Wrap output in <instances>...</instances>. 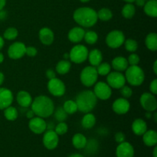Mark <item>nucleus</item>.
Masks as SVG:
<instances>
[{"instance_id":"obj_1","label":"nucleus","mask_w":157,"mask_h":157,"mask_svg":"<svg viewBox=\"0 0 157 157\" xmlns=\"http://www.w3.org/2000/svg\"><path fill=\"white\" fill-rule=\"evenodd\" d=\"M32 110L35 115L41 118H47L52 116L55 110L53 101L45 95H39L32 101L31 104Z\"/></svg>"},{"instance_id":"obj_2","label":"nucleus","mask_w":157,"mask_h":157,"mask_svg":"<svg viewBox=\"0 0 157 157\" xmlns=\"http://www.w3.org/2000/svg\"><path fill=\"white\" fill-rule=\"evenodd\" d=\"M73 18L82 28L93 27L98 22V15L94 9L90 7H80L74 12Z\"/></svg>"},{"instance_id":"obj_3","label":"nucleus","mask_w":157,"mask_h":157,"mask_svg":"<svg viewBox=\"0 0 157 157\" xmlns=\"http://www.w3.org/2000/svg\"><path fill=\"white\" fill-rule=\"evenodd\" d=\"M75 102L78 106V110L86 113L91 112L94 109L98 103V98L93 90H85L77 95Z\"/></svg>"},{"instance_id":"obj_4","label":"nucleus","mask_w":157,"mask_h":157,"mask_svg":"<svg viewBox=\"0 0 157 157\" xmlns=\"http://www.w3.org/2000/svg\"><path fill=\"white\" fill-rule=\"evenodd\" d=\"M126 81L131 86L138 87L144 83L145 80V74L144 70L138 65H129L125 71Z\"/></svg>"},{"instance_id":"obj_5","label":"nucleus","mask_w":157,"mask_h":157,"mask_svg":"<svg viewBox=\"0 0 157 157\" xmlns=\"http://www.w3.org/2000/svg\"><path fill=\"white\" fill-rule=\"evenodd\" d=\"M98 79V74L96 67L94 66H87L82 69L80 75L81 84L87 87H92L96 84Z\"/></svg>"},{"instance_id":"obj_6","label":"nucleus","mask_w":157,"mask_h":157,"mask_svg":"<svg viewBox=\"0 0 157 157\" xmlns=\"http://www.w3.org/2000/svg\"><path fill=\"white\" fill-rule=\"evenodd\" d=\"M89 51L84 44H78L74 46L69 52V60L75 64H81L87 60Z\"/></svg>"},{"instance_id":"obj_7","label":"nucleus","mask_w":157,"mask_h":157,"mask_svg":"<svg viewBox=\"0 0 157 157\" xmlns=\"http://www.w3.org/2000/svg\"><path fill=\"white\" fill-rule=\"evenodd\" d=\"M124 32L120 30H113L109 32L106 36V44L112 49H117L123 45L125 41Z\"/></svg>"},{"instance_id":"obj_8","label":"nucleus","mask_w":157,"mask_h":157,"mask_svg":"<svg viewBox=\"0 0 157 157\" xmlns=\"http://www.w3.org/2000/svg\"><path fill=\"white\" fill-rule=\"evenodd\" d=\"M49 93L55 97H62L65 94L66 87L64 83L61 80L55 78L48 80L47 84Z\"/></svg>"},{"instance_id":"obj_9","label":"nucleus","mask_w":157,"mask_h":157,"mask_svg":"<svg viewBox=\"0 0 157 157\" xmlns=\"http://www.w3.org/2000/svg\"><path fill=\"white\" fill-rule=\"evenodd\" d=\"M93 92L98 99L106 101L110 99L112 95V88L107 84V83L100 81L96 82L94 87Z\"/></svg>"},{"instance_id":"obj_10","label":"nucleus","mask_w":157,"mask_h":157,"mask_svg":"<svg viewBox=\"0 0 157 157\" xmlns=\"http://www.w3.org/2000/svg\"><path fill=\"white\" fill-rule=\"evenodd\" d=\"M107 83L111 88L120 89L126 84V78L122 72L110 71L107 75Z\"/></svg>"},{"instance_id":"obj_11","label":"nucleus","mask_w":157,"mask_h":157,"mask_svg":"<svg viewBox=\"0 0 157 157\" xmlns=\"http://www.w3.org/2000/svg\"><path fill=\"white\" fill-rule=\"evenodd\" d=\"M140 102L146 111L154 112L157 109V100L154 94L146 92L140 96Z\"/></svg>"},{"instance_id":"obj_12","label":"nucleus","mask_w":157,"mask_h":157,"mask_svg":"<svg viewBox=\"0 0 157 157\" xmlns=\"http://www.w3.org/2000/svg\"><path fill=\"white\" fill-rule=\"evenodd\" d=\"M26 46L24 43L15 41L8 48V56L13 60H18L25 55Z\"/></svg>"},{"instance_id":"obj_13","label":"nucleus","mask_w":157,"mask_h":157,"mask_svg":"<svg viewBox=\"0 0 157 157\" xmlns=\"http://www.w3.org/2000/svg\"><path fill=\"white\" fill-rule=\"evenodd\" d=\"M59 143V138L54 130H46L43 136V144L48 150H52L56 148Z\"/></svg>"},{"instance_id":"obj_14","label":"nucleus","mask_w":157,"mask_h":157,"mask_svg":"<svg viewBox=\"0 0 157 157\" xmlns=\"http://www.w3.org/2000/svg\"><path fill=\"white\" fill-rule=\"evenodd\" d=\"M29 127L35 134H41L47 130V123L44 118L40 117H34L29 122Z\"/></svg>"},{"instance_id":"obj_15","label":"nucleus","mask_w":157,"mask_h":157,"mask_svg":"<svg viewBox=\"0 0 157 157\" xmlns=\"http://www.w3.org/2000/svg\"><path fill=\"white\" fill-rule=\"evenodd\" d=\"M130 109V104L127 99L124 98H117L112 104V110L117 114L123 115L128 113Z\"/></svg>"},{"instance_id":"obj_16","label":"nucleus","mask_w":157,"mask_h":157,"mask_svg":"<svg viewBox=\"0 0 157 157\" xmlns=\"http://www.w3.org/2000/svg\"><path fill=\"white\" fill-rule=\"evenodd\" d=\"M13 100L12 90L6 87H0V110H4L12 105Z\"/></svg>"},{"instance_id":"obj_17","label":"nucleus","mask_w":157,"mask_h":157,"mask_svg":"<svg viewBox=\"0 0 157 157\" xmlns=\"http://www.w3.org/2000/svg\"><path fill=\"white\" fill-rule=\"evenodd\" d=\"M38 38L41 44L44 45H51L55 41V34L51 29L44 27L39 30Z\"/></svg>"},{"instance_id":"obj_18","label":"nucleus","mask_w":157,"mask_h":157,"mask_svg":"<svg viewBox=\"0 0 157 157\" xmlns=\"http://www.w3.org/2000/svg\"><path fill=\"white\" fill-rule=\"evenodd\" d=\"M117 157H133L134 156V149L128 142L119 144L116 150Z\"/></svg>"},{"instance_id":"obj_19","label":"nucleus","mask_w":157,"mask_h":157,"mask_svg":"<svg viewBox=\"0 0 157 157\" xmlns=\"http://www.w3.org/2000/svg\"><path fill=\"white\" fill-rule=\"evenodd\" d=\"M84 34H85V30L84 29V28L81 27V26H76V27L72 28L69 31L67 38H68L69 41H71L72 43L78 44L84 39Z\"/></svg>"},{"instance_id":"obj_20","label":"nucleus","mask_w":157,"mask_h":157,"mask_svg":"<svg viewBox=\"0 0 157 157\" xmlns=\"http://www.w3.org/2000/svg\"><path fill=\"white\" fill-rule=\"evenodd\" d=\"M16 101L20 107H23V108H28L31 106L33 99H32V96L28 91H26V90H20L17 94Z\"/></svg>"},{"instance_id":"obj_21","label":"nucleus","mask_w":157,"mask_h":157,"mask_svg":"<svg viewBox=\"0 0 157 157\" xmlns=\"http://www.w3.org/2000/svg\"><path fill=\"white\" fill-rule=\"evenodd\" d=\"M128 67V61H127V58H124V57L117 56L112 60L111 68H113L116 71H125Z\"/></svg>"},{"instance_id":"obj_22","label":"nucleus","mask_w":157,"mask_h":157,"mask_svg":"<svg viewBox=\"0 0 157 157\" xmlns=\"http://www.w3.org/2000/svg\"><path fill=\"white\" fill-rule=\"evenodd\" d=\"M132 130L136 136H142L147 130V124L144 120L137 118L132 124Z\"/></svg>"},{"instance_id":"obj_23","label":"nucleus","mask_w":157,"mask_h":157,"mask_svg":"<svg viewBox=\"0 0 157 157\" xmlns=\"http://www.w3.org/2000/svg\"><path fill=\"white\" fill-rule=\"evenodd\" d=\"M143 136V141L147 147H155L157 144V133L156 130H147Z\"/></svg>"},{"instance_id":"obj_24","label":"nucleus","mask_w":157,"mask_h":157,"mask_svg":"<svg viewBox=\"0 0 157 157\" xmlns=\"http://www.w3.org/2000/svg\"><path fill=\"white\" fill-rule=\"evenodd\" d=\"M87 60L89 61L90 65L94 66V67H97L98 64H100L102 62V52L99 49H93V50H91L88 53Z\"/></svg>"},{"instance_id":"obj_25","label":"nucleus","mask_w":157,"mask_h":157,"mask_svg":"<svg viewBox=\"0 0 157 157\" xmlns=\"http://www.w3.org/2000/svg\"><path fill=\"white\" fill-rule=\"evenodd\" d=\"M145 14L151 18L157 17V0H148L144 6Z\"/></svg>"},{"instance_id":"obj_26","label":"nucleus","mask_w":157,"mask_h":157,"mask_svg":"<svg viewBox=\"0 0 157 157\" xmlns=\"http://www.w3.org/2000/svg\"><path fill=\"white\" fill-rule=\"evenodd\" d=\"M71 68V63L68 60H61V61H58V64H56L55 67V70L58 74L61 75H66L70 71Z\"/></svg>"},{"instance_id":"obj_27","label":"nucleus","mask_w":157,"mask_h":157,"mask_svg":"<svg viewBox=\"0 0 157 157\" xmlns=\"http://www.w3.org/2000/svg\"><path fill=\"white\" fill-rule=\"evenodd\" d=\"M87 143V138L82 133H76L74 135L73 138H72V144L75 148L78 149V150L85 148Z\"/></svg>"},{"instance_id":"obj_28","label":"nucleus","mask_w":157,"mask_h":157,"mask_svg":"<svg viewBox=\"0 0 157 157\" xmlns=\"http://www.w3.org/2000/svg\"><path fill=\"white\" fill-rule=\"evenodd\" d=\"M96 124V117L90 112L86 113L81 120V126L84 129H91Z\"/></svg>"},{"instance_id":"obj_29","label":"nucleus","mask_w":157,"mask_h":157,"mask_svg":"<svg viewBox=\"0 0 157 157\" xmlns=\"http://www.w3.org/2000/svg\"><path fill=\"white\" fill-rule=\"evenodd\" d=\"M145 44L149 50L151 52H156L157 50V34L156 32H151L147 35Z\"/></svg>"},{"instance_id":"obj_30","label":"nucleus","mask_w":157,"mask_h":157,"mask_svg":"<svg viewBox=\"0 0 157 157\" xmlns=\"http://www.w3.org/2000/svg\"><path fill=\"white\" fill-rule=\"evenodd\" d=\"M123 17L127 19H130L134 16L136 13V8L133 3H126L123 7L122 11H121Z\"/></svg>"},{"instance_id":"obj_31","label":"nucleus","mask_w":157,"mask_h":157,"mask_svg":"<svg viewBox=\"0 0 157 157\" xmlns=\"http://www.w3.org/2000/svg\"><path fill=\"white\" fill-rule=\"evenodd\" d=\"M4 116L6 119L8 120V121H15L18 117V110L15 107H12V105L9 106V107L4 109Z\"/></svg>"},{"instance_id":"obj_32","label":"nucleus","mask_w":157,"mask_h":157,"mask_svg":"<svg viewBox=\"0 0 157 157\" xmlns=\"http://www.w3.org/2000/svg\"><path fill=\"white\" fill-rule=\"evenodd\" d=\"M97 15H98V19L103 21H110L113 18L112 11L110 9H107V8H102L100 10H98L97 12Z\"/></svg>"},{"instance_id":"obj_33","label":"nucleus","mask_w":157,"mask_h":157,"mask_svg":"<svg viewBox=\"0 0 157 157\" xmlns=\"http://www.w3.org/2000/svg\"><path fill=\"white\" fill-rule=\"evenodd\" d=\"M62 107L67 114H74L78 111V106H77L76 102L75 101H72V100L66 101L63 104Z\"/></svg>"},{"instance_id":"obj_34","label":"nucleus","mask_w":157,"mask_h":157,"mask_svg":"<svg viewBox=\"0 0 157 157\" xmlns=\"http://www.w3.org/2000/svg\"><path fill=\"white\" fill-rule=\"evenodd\" d=\"M96 67L98 75L107 76L111 71V65L107 62H101Z\"/></svg>"},{"instance_id":"obj_35","label":"nucleus","mask_w":157,"mask_h":157,"mask_svg":"<svg viewBox=\"0 0 157 157\" xmlns=\"http://www.w3.org/2000/svg\"><path fill=\"white\" fill-rule=\"evenodd\" d=\"M84 39L88 44H94L98 40V35L96 32L94 31H87L85 32Z\"/></svg>"},{"instance_id":"obj_36","label":"nucleus","mask_w":157,"mask_h":157,"mask_svg":"<svg viewBox=\"0 0 157 157\" xmlns=\"http://www.w3.org/2000/svg\"><path fill=\"white\" fill-rule=\"evenodd\" d=\"M18 32L16 28L9 27L6 29V30L4 32L3 38L6 40H9V41H12V40H15L18 37Z\"/></svg>"},{"instance_id":"obj_37","label":"nucleus","mask_w":157,"mask_h":157,"mask_svg":"<svg viewBox=\"0 0 157 157\" xmlns=\"http://www.w3.org/2000/svg\"><path fill=\"white\" fill-rule=\"evenodd\" d=\"M124 47L125 49L129 52H136L138 49V43L136 40L132 39V38H129L124 41Z\"/></svg>"},{"instance_id":"obj_38","label":"nucleus","mask_w":157,"mask_h":157,"mask_svg":"<svg viewBox=\"0 0 157 157\" xmlns=\"http://www.w3.org/2000/svg\"><path fill=\"white\" fill-rule=\"evenodd\" d=\"M53 113L55 120L58 121V122H64V121H65V120L67 118V116H68V114L64 111L62 107H58L56 110H54Z\"/></svg>"},{"instance_id":"obj_39","label":"nucleus","mask_w":157,"mask_h":157,"mask_svg":"<svg viewBox=\"0 0 157 157\" xmlns=\"http://www.w3.org/2000/svg\"><path fill=\"white\" fill-rule=\"evenodd\" d=\"M55 133L58 135V136H62V135L67 133V130H68V126L65 122H59L54 128Z\"/></svg>"},{"instance_id":"obj_40","label":"nucleus","mask_w":157,"mask_h":157,"mask_svg":"<svg viewBox=\"0 0 157 157\" xmlns=\"http://www.w3.org/2000/svg\"><path fill=\"white\" fill-rule=\"evenodd\" d=\"M120 93L122 95L123 98L128 99L133 95V90L129 86L124 85L121 88H120Z\"/></svg>"},{"instance_id":"obj_41","label":"nucleus","mask_w":157,"mask_h":157,"mask_svg":"<svg viewBox=\"0 0 157 157\" xmlns=\"http://www.w3.org/2000/svg\"><path fill=\"white\" fill-rule=\"evenodd\" d=\"M127 61H128L129 65H138L140 61V58L138 55L132 53L127 58Z\"/></svg>"},{"instance_id":"obj_42","label":"nucleus","mask_w":157,"mask_h":157,"mask_svg":"<svg viewBox=\"0 0 157 157\" xmlns=\"http://www.w3.org/2000/svg\"><path fill=\"white\" fill-rule=\"evenodd\" d=\"M37 54H38V50H37V48L35 47H34V46H29V47H26V55H28L29 57H35L36 56Z\"/></svg>"},{"instance_id":"obj_43","label":"nucleus","mask_w":157,"mask_h":157,"mask_svg":"<svg viewBox=\"0 0 157 157\" xmlns=\"http://www.w3.org/2000/svg\"><path fill=\"white\" fill-rule=\"evenodd\" d=\"M114 138L117 143H118V144H121V143L125 141L126 136H125V134H124V133H122V132H117V133L115 134Z\"/></svg>"},{"instance_id":"obj_44","label":"nucleus","mask_w":157,"mask_h":157,"mask_svg":"<svg viewBox=\"0 0 157 157\" xmlns=\"http://www.w3.org/2000/svg\"><path fill=\"white\" fill-rule=\"evenodd\" d=\"M150 93L153 94H157V79H154L151 81L150 84Z\"/></svg>"},{"instance_id":"obj_45","label":"nucleus","mask_w":157,"mask_h":157,"mask_svg":"<svg viewBox=\"0 0 157 157\" xmlns=\"http://www.w3.org/2000/svg\"><path fill=\"white\" fill-rule=\"evenodd\" d=\"M45 75L48 80L53 79V78H56V73H55V71L53 69H48V70L46 71Z\"/></svg>"},{"instance_id":"obj_46","label":"nucleus","mask_w":157,"mask_h":157,"mask_svg":"<svg viewBox=\"0 0 157 157\" xmlns=\"http://www.w3.org/2000/svg\"><path fill=\"white\" fill-rule=\"evenodd\" d=\"M6 18H7V12H6V11H5L4 9L0 10V21L5 20Z\"/></svg>"},{"instance_id":"obj_47","label":"nucleus","mask_w":157,"mask_h":157,"mask_svg":"<svg viewBox=\"0 0 157 157\" xmlns=\"http://www.w3.org/2000/svg\"><path fill=\"white\" fill-rule=\"evenodd\" d=\"M34 117H35V113H34L33 110H32V109L28 110L27 113H26V117L29 118V119H32V118H33Z\"/></svg>"},{"instance_id":"obj_48","label":"nucleus","mask_w":157,"mask_h":157,"mask_svg":"<svg viewBox=\"0 0 157 157\" xmlns=\"http://www.w3.org/2000/svg\"><path fill=\"white\" fill-rule=\"evenodd\" d=\"M134 2H136V6H140V7H144V4L146 2V0H135Z\"/></svg>"},{"instance_id":"obj_49","label":"nucleus","mask_w":157,"mask_h":157,"mask_svg":"<svg viewBox=\"0 0 157 157\" xmlns=\"http://www.w3.org/2000/svg\"><path fill=\"white\" fill-rule=\"evenodd\" d=\"M6 4V0H0V10L4 9Z\"/></svg>"},{"instance_id":"obj_50","label":"nucleus","mask_w":157,"mask_h":157,"mask_svg":"<svg viewBox=\"0 0 157 157\" xmlns=\"http://www.w3.org/2000/svg\"><path fill=\"white\" fill-rule=\"evenodd\" d=\"M4 80H5V75L2 72L0 71V86L2 84V83L4 82Z\"/></svg>"},{"instance_id":"obj_51","label":"nucleus","mask_w":157,"mask_h":157,"mask_svg":"<svg viewBox=\"0 0 157 157\" xmlns=\"http://www.w3.org/2000/svg\"><path fill=\"white\" fill-rule=\"evenodd\" d=\"M153 72H154L155 75H157V61H155L154 63H153Z\"/></svg>"},{"instance_id":"obj_52","label":"nucleus","mask_w":157,"mask_h":157,"mask_svg":"<svg viewBox=\"0 0 157 157\" xmlns=\"http://www.w3.org/2000/svg\"><path fill=\"white\" fill-rule=\"evenodd\" d=\"M4 44H5L4 39H3L2 37L0 36V50H1L3 47H4Z\"/></svg>"},{"instance_id":"obj_53","label":"nucleus","mask_w":157,"mask_h":157,"mask_svg":"<svg viewBox=\"0 0 157 157\" xmlns=\"http://www.w3.org/2000/svg\"><path fill=\"white\" fill-rule=\"evenodd\" d=\"M3 61H4V55H3L2 53H1V52H0V64H1V63H2Z\"/></svg>"},{"instance_id":"obj_54","label":"nucleus","mask_w":157,"mask_h":157,"mask_svg":"<svg viewBox=\"0 0 157 157\" xmlns=\"http://www.w3.org/2000/svg\"><path fill=\"white\" fill-rule=\"evenodd\" d=\"M64 60H69V53H65L64 55Z\"/></svg>"},{"instance_id":"obj_55","label":"nucleus","mask_w":157,"mask_h":157,"mask_svg":"<svg viewBox=\"0 0 157 157\" xmlns=\"http://www.w3.org/2000/svg\"><path fill=\"white\" fill-rule=\"evenodd\" d=\"M156 151H157V147H155L154 150H153V157H157L156 156Z\"/></svg>"},{"instance_id":"obj_56","label":"nucleus","mask_w":157,"mask_h":157,"mask_svg":"<svg viewBox=\"0 0 157 157\" xmlns=\"http://www.w3.org/2000/svg\"><path fill=\"white\" fill-rule=\"evenodd\" d=\"M69 157H84L82 156V155L81 154H73L71 155V156H70Z\"/></svg>"},{"instance_id":"obj_57","label":"nucleus","mask_w":157,"mask_h":157,"mask_svg":"<svg viewBox=\"0 0 157 157\" xmlns=\"http://www.w3.org/2000/svg\"><path fill=\"white\" fill-rule=\"evenodd\" d=\"M123 1L125 2L126 3H133L134 2L135 0H123Z\"/></svg>"},{"instance_id":"obj_58","label":"nucleus","mask_w":157,"mask_h":157,"mask_svg":"<svg viewBox=\"0 0 157 157\" xmlns=\"http://www.w3.org/2000/svg\"><path fill=\"white\" fill-rule=\"evenodd\" d=\"M154 121H155V122H156L157 121V113H154Z\"/></svg>"},{"instance_id":"obj_59","label":"nucleus","mask_w":157,"mask_h":157,"mask_svg":"<svg viewBox=\"0 0 157 157\" xmlns=\"http://www.w3.org/2000/svg\"><path fill=\"white\" fill-rule=\"evenodd\" d=\"M80 1L81 2H89V1H90V0H80Z\"/></svg>"}]
</instances>
